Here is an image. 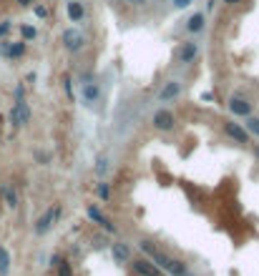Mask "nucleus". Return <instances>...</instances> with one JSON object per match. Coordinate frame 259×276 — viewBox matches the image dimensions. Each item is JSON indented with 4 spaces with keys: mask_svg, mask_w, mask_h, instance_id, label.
Wrapping results in <instances>:
<instances>
[{
    "mask_svg": "<svg viewBox=\"0 0 259 276\" xmlns=\"http://www.w3.org/2000/svg\"><path fill=\"white\" fill-rule=\"evenodd\" d=\"M96 173H98V176H106V173H108V159H106V156H101V159H98Z\"/></svg>",
    "mask_w": 259,
    "mask_h": 276,
    "instance_id": "22",
    "label": "nucleus"
},
{
    "mask_svg": "<svg viewBox=\"0 0 259 276\" xmlns=\"http://www.w3.org/2000/svg\"><path fill=\"white\" fill-rule=\"evenodd\" d=\"M13 28V23L10 20H3V23H0V38H3V35H8V30Z\"/></svg>",
    "mask_w": 259,
    "mask_h": 276,
    "instance_id": "25",
    "label": "nucleus"
},
{
    "mask_svg": "<svg viewBox=\"0 0 259 276\" xmlns=\"http://www.w3.org/2000/svg\"><path fill=\"white\" fill-rule=\"evenodd\" d=\"M129 264H131V274L133 276H164V271L154 261H149V259H133Z\"/></svg>",
    "mask_w": 259,
    "mask_h": 276,
    "instance_id": "3",
    "label": "nucleus"
},
{
    "mask_svg": "<svg viewBox=\"0 0 259 276\" xmlns=\"http://www.w3.org/2000/svg\"><path fill=\"white\" fill-rule=\"evenodd\" d=\"M247 133H252V136H257V138H259V118L247 115Z\"/></svg>",
    "mask_w": 259,
    "mask_h": 276,
    "instance_id": "19",
    "label": "nucleus"
},
{
    "mask_svg": "<svg viewBox=\"0 0 259 276\" xmlns=\"http://www.w3.org/2000/svg\"><path fill=\"white\" fill-rule=\"evenodd\" d=\"M30 3H33V0H18V5H23V8H28Z\"/></svg>",
    "mask_w": 259,
    "mask_h": 276,
    "instance_id": "29",
    "label": "nucleus"
},
{
    "mask_svg": "<svg viewBox=\"0 0 259 276\" xmlns=\"http://www.w3.org/2000/svg\"><path fill=\"white\" fill-rule=\"evenodd\" d=\"M224 3H229V5H234V3H242V0H224Z\"/></svg>",
    "mask_w": 259,
    "mask_h": 276,
    "instance_id": "30",
    "label": "nucleus"
},
{
    "mask_svg": "<svg viewBox=\"0 0 259 276\" xmlns=\"http://www.w3.org/2000/svg\"><path fill=\"white\" fill-rule=\"evenodd\" d=\"M63 86H65V96L73 101V86H70V75H65V78H63Z\"/></svg>",
    "mask_w": 259,
    "mask_h": 276,
    "instance_id": "24",
    "label": "nucleus"
},
{
    "mask_svg": "<svg viewBox=\"0 0 259 276\" xmlns=\"http://www.w3.org/2000/svg\"><path fill=\"white\" fill-rule=\"evenodd\" d=\"M83 98H86V103H96V101L101 98V86H98V83H86Z\"/></svg>",
    "mask_w": 259,
    "mask_h": 276,
    "instance_id": "14",
    "label": "nucleus"
},
{
    "mask_svg": "<svg viewBox=\"0 0 259 276\" xmlns=\"http://www.w3.org/2000/svg\"><path fill=\"white\" fill-rule=\"evenodd\" d=\"M171 3L181 10V8H189V3H192V0H171Z\"/></svg>",
    "mask_w": 259,
    "mask_h": 276,
    "instance_id": "26",
    "label": "nucleus"
},
{
    "mask_svg": "<svg viewBox=\"0 0 259 276\" xmlns=\"http://www.w3.org/2000/svg\"><path fill=\"white\" fill-rule=\"evenodd\" d=\"M65 13H68L70 23H81V20H83V15H86V10H83V3H81V0H70V3L65 5Z\"/></svg>",
    "mask_w": 259,
    "mask_h": 276,
    "instance_id": "13",
    "label": "nucleus"
},
{
    "mask_svg": "<svg viewBox=\"0 0 259 276\" xmlns=\"http://www.w3.org/2000/svg\"><path fill=\"white\" fill-rule=\"evenodd\" d=\"M61 216V209H48L38 221H35V233H38V236H43V233H48V228L53 226V221Z\"/></svg>",
    "mask_w": 259,
    "mask_h": 276,
    "instance_id": "5",
    "label": "nucleus"
},
{
    "mask_svg": "<svg viewBox=\"0 0 259 276\" xmlns=\"http://www.w3.org/2000/svg\"><path fill=\"white\" fill-rule=\"evenodd\" d=\"M63 46H65L70 53H78V51L83 48V35H81L78 30L68 28V30L63 33Z\"/></svg>",
    "mask_w": 259,
    "mask_h": 276,
    "instance_id": "6",
    "label": "nucleus"
},
{
    "mask_svg": "<svg viewBox=\"0 0 259 276\" xmlns=\"http://www.w3.org/2000/svg\"><path fill=\"white\" fill-rule=\"evenodd\" d=\"M35 15H38V18H46V15H48V8H43V5H35Z\"/></svg>",
    "mask_w": 259,
    "mask_h": 276,
    "instance_id": "27",
    "label": "nucleus"
},
{
    "mask_svg": "<svg viewBox=\"0 0 259 276\" xmlns=\"http://www.w3.org/2000/svg\"><path fill=\"white\" fill-rule=\"evenodd\" d=\"M254 156H257V159H259V146H254Z\"/></svg>",
    "mask_w": 259,
    "mask_h": 276,
    "instance_id": "31",
    "label": "nucleus"
},
{
    "mask_svg": "<svg viewBox=\"0 0 259 276\" xmlns=\"http://www.w3.org/2000/svg\"><path fill=\"white\" fill-rule=\"evenodd\" d=\"M98 196H101L103 201H108V199H111V186H108L106 181H101V183H98Z\"/></svg>",
    "mask_w": 259,
    "mask_h": 276,
    "instance_id": "23",
    "label": "nucleus"
},
{
    "mask_svg": "<svg viewBox=\"0 0 259 276\" xmlns=\"http://www.w3.org/2000/svg\"><path fill=\"white\" fill-rule=\"evenodd\" d=\"M20 35H23V41H35V28H30V25H20Z\"/></svg>",
    "mask_w": 259,
    "mask_h": 276,
    "instance_id": "20",
    "label": "nucleus"
},
{
    "mask_svg": "<svg viewBox=\"0 0 259 276\" xmlns=\"http://www.w3.org/2000/svg\"><path fill=\"white\" fill-rule=\"evenodd\" d=\"M174 123H176V118H174V113H171V110L161 108V110H156V113H154V128H156V131L166 133V131H171V128H174Z\"/></svg>",
    "mask_w": 259,
    "mask_h": 276,
    "instance_id": "4",
    "label": "nucleus"
},
{
    "mask_svg": "<svg viewBox=\"0 0 259 276\" xmlns=\"http://www.w3.org/2000/svg\"><path fill=\"white\" fill-rule=\"evenodd\" d=\"M111 256H114L116 264H129V261H131V249H129V244L114 241V244H111Z\"/></svg>",
    "mask_w": 259,
    "mask_h": 276,
    "instance_id": "7",
    "label": "nucleus"
},
{
    "mask_svg": "<svg viewBox=\"0 0 259 276\" xmlns=\"http://www.w3.org/2000/svg\"><path fill=\"white\" fill-rule=\"evenodd\" d=\"M28 121H30V106L25 103V98H20V101H15L13 108H10V123H13L15 128H23Z\"/></svg>",
    "mask_w": 259,
    "mask_h": 276,
    "instance_id": "2",
    "label": "nucleus"
},
{
    "mask_svg": "<svg viewBox=\"0 0 259 276\" xmlns=\"http://www.w3.org/2000/svg\"><path fill=\"white\" fill-rule=\"evenodd\" d=\"M23 93H25V88H23V86H15V101H20Z\"/></svg>",
    "mask_w": 259,
    "mask_h": 276,
    "instance_id": "28",
    "label": "nucleus"
},
{
    "mask_svg": "<svg viewBox=\"0 0 259 276\" xmlns=\"http://www.w3.org/2000/svg\"><path fill=\"white\" fill-rule=\"evenodd\" d=\"M187 30H189V33L204 30V15H201V13H194V15L189 18V23H187Z\"/></svg>",
    "mask_w": 259,
    "mask_h": 276,
    "instance_id": "16",
    "label": "nucleus"
},
{
    "mask_svg": "<svg viewBox=\"0 0 259 276\" xmlns=\"http://www.w3.org/2000/svg\"><path fill=\"white\" fill-rule=\"evenodd\" d=\"M3 55H8V58H23V55H25V41H20V43H8V48H5Z\"/></svg>",
    "mask_w": 259,
    "mask_h": 276,
    "instance_id": "15",
    "label": "nucleus"
},
{
    "mask_svg": "<svg viewBox=\"0 0 259 276\" xmlns=\"http://www.w3.org/2000/svg\"><path fill=\"white\" fill-rule=\"evenodd\" d=\"M138 246H141V251H143V254H149V256H151V261H154L159 269L169 271L171 276H187V266H184L179 259H171L169 254L159 251V249H156L151 241H141Z\"/></svg>",
    "mask_w": 259,
    "mask_h": 276,
    "instance_id": "1",
    "label": "nucleus"
},
{
    "mask_svg": "<svg viewBox=\"0 0 259 276\" xmlns=\"http://www.w3.org/2000/svg\"><path fill=\"white\" fill-rule=\"evenodd\" d=\"M229 110L234 113V115H252V103H247L244 98H237V96H232L229 98Z\"/></svg>",
    "mask_w": 259,
    "mask_h": 276,
    "instance_id": "11",
    "label": "nucleus"
},
{
    "mask_svg": "<svg viewBox=\"0 0 259 276\" xmlns=\"http://www.w3.org/2000/svg\"><path fill=\"white\" fill-rule=\"evenodd\" d=\"M10 271V254L5 246H0V276H5Z\"/></svg>",
    "mask_w": 259,
    "mask_h": 276,
    "instance_id": "17",
    "label": "nucleus"
},
{
    "mask_svg": "<svg viewBox=\"0 0 259 276\" xmlns=\"http://www.w3.org/2000/svg\"><path fill=\"white\" fill-rule=\"evenodd\" d=\"M88 219H91V221H96V223H101L106 231L116 233V226H114V223H111V221H108V219L101 214V209H98V206H88Z\"/></svg>",
    "mask_w": 259,
    "mask_h": 276,
    "instance_id": "12",
    "label": "nucleus"
},
{
    "mask_svg": "<svg viewBox=\"0 0 259 276\" xmlns=\"http://www.w3.org/2000/svg\"><path fill=\"white\" fill-rule=\"evenodd\" d=\"M3 199H5V204H8L10 209L18 206V193L13 191V186H3Z\"/></svg>",
    "mask_w": 259,
    "mask_h": 276,
    "instance_id": "18",
    "label": "nucleus"
},
{
    "mask_svg": "<svg viewBox=\"0 0 259 276\" xmlns=\"http://www.w3.org/2000/svg\"><path fill=\"white\" fill-rule=\"evenodd\" d=\"M196 53H199V46L194 41H187V43H181V48L176 51V58H179V63H192L196 58Z\"/></svg>",
    "mask_w": 259,
    "mask_h": 276,
    "instance_id": "9",
    "label": "nucleus"
},
{
    "mask_svg": "<svg viewBox=\"0 0 259 276\" xmlns=\"http://www.w3.org/2000/svg\"><path fill=\"white\" fill-rule=\"evenodd\" d=\"M224 131H227V136L234 138L237 143H249V133H247V128H244L242 123L229 121V123H224Z\"/></svg>",
    "mask_w": 259,
    "mask_h": 276,
    "instance_id": "8",
    "label": "nucleus"
},
{
    "mask_svg": "<svg viewBox=\"0 0 259 276\" xmlns=\"http://www.w3.org/2000/svg\"><path fill=\"white\" fill-rule=\"evenodd\" d=\"M56 269H58V276H73V269H70V264H68V261H63V259L58 261V266H56Z\"/></svg>",
    "mask_w": 259,
    "mask_h": 276,
    "instance_id": "21",
    "label": "nucleus"
},
{
    "mask_svg": "<svg viewBox=\"0 0 259 276\" xmlns=\"http://www.w3.org/2000/svg\"><path fill=\"white\" fill-rule=\"evenodd\" d=\"M179 93H181V83H179V81H169V83L161 88L159 101H161V103H171L174 98H179Z\"/></svg>",
    "mask_w": 259,
    "mask_h": 276,
    "instance_id": "10",
    "label": "nucleus"
}]
</instances>
